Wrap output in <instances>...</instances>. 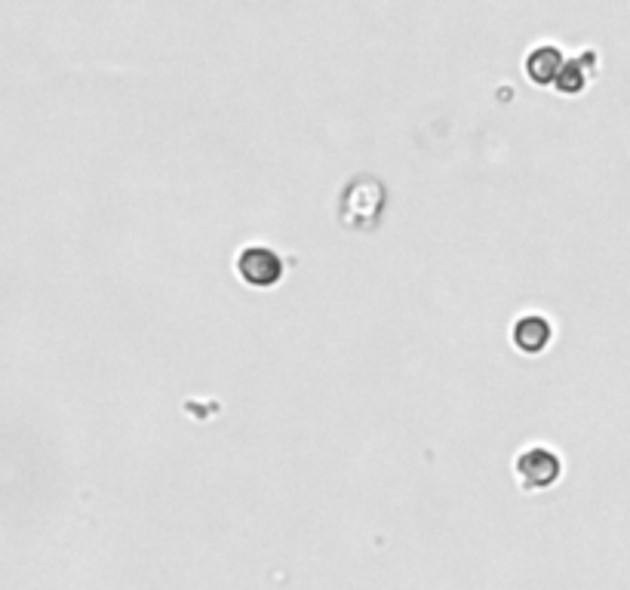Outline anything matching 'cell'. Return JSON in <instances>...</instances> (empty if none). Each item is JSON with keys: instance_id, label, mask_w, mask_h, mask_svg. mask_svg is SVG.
<instances>
[{"instance_id": "3957f363", "label": "cell", "mask_w": 630, "mask_h": 590, "mask_svg": "<svg viewBox=\"0 0 630 590\" xmlns=\"http://www.w3.org/2000/svg\"><path fill=\"white\" fill-rule=\"evenodd\" d=\"M551 335H554L551 323L544 320V317H535V314L520 317V320L514 323V329H511V339H514V345H517L523 354H538V351H544V348L551 345Z\"/></svg>"}, {"instance_id": "277c9868", "label": "cell", "mask_w": 630, "mask_h": 590, "mask_svg": "<svg viewBox=\"0 0 630 590\" xmlns=\"http://www.w3.org/2000/svg\"><path fill=\"white\" fill-rule=\"evenodd\" d=\"M517 471L526 477V486H535L538 474H544V477H548V483H551L557 477V455L548 452V449H529V452L520 455Z\"/></svg>"}, {"instance_id": "6da1fadb", "label": "cell", "mask_w": 630, "mask_h": 590, "mask_svg": "<svg viewBox=\"0 0 630 590\" xmlns=\"http://www.w3.org/2000/svg\"><path fill=\"white\" fill-rule=\"evenodd\" d=\"M385 200H388V191L382 182L372 176H360V179L348 182V188L342 191L339 216L348 228H369L382 219Z\"/></svg>"}, {"instance_id": "7a4b0ae2", "label": "cell", "mask_w": 630, "mask_h": 590, "mask_svg": "<svg viewBox=\"0 0 630 590\" xmlns=\"http://www.w3.org/2000/svg\"><path fill=\"white\" fill-rule=\"evenodd\" d=\"M237 274L249 286H274L283 277V262L268 246H249L237 259Z\"/></svg>"}]
</instances>
